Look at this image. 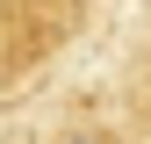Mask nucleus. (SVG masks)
Returning <instances> with one entry per match:
<instances>
[{"label":"nucleus","instance_id":"nucleus-1","mask_svg":"<svg viewBox=\"0 0 151 144\" xmlns=\"http://www.w3.org/2000/svg\"><path fill=\"white\" fill-rule=\"evenodd\" d=\"M93 29V0H0V101Z\"/></svg>","mask_w":151,"mask_h":144}]
</instances>
